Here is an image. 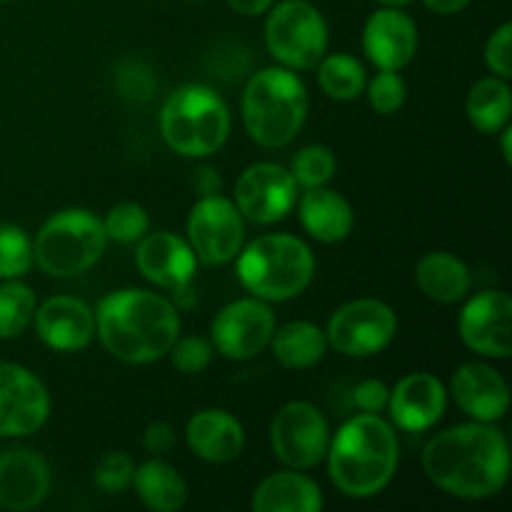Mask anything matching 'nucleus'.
Instances as JSON below:
<instances>
[{
	"label": "nucleus",
	"instance_id": "obj_1",
	"mask_svg": "<svg viewBox=\"0 0 512 512\" xmlns=\"http://www.w3.org/2000/svg\"><path fill=\"white\" fill-rule=\"evenodd\" d=\"M423 470L430 483L458 500H490L508 485L510 445L495 423L453 425L425 443Z\"/></svg>",
	"mask_w": 512,
	"mask_h": 512
},
{
	"label": "nucleus",
	"instance_id": "obj_2",
	"mask_svg": "<svg viewBox=\"0 0 512 512\" xmlns=\"http://www.w3.org/2000/svg\"><path fill=\"white\" fill-rule=\"evenodd\" d=\"M178 335V305L153 290H113L95 308V338L115 360L128 365L165 358Z\"/></svg>",
	"mask_w": 512,
	"mask_h": 512
},
{
	"label": "nucleus",
	"instance_id": "obj_3",
	"mask_svg": "<svg viewBox=\"0 0 512 512\" xmlns=\"http://www.w3.org/2000/svg\"><path fill=\"white\" fill-rule=\"evenodd\" d=\"M328 475L345 498H375L393 483L400 463L395 425L383 415L358 413L345 420L328 445Z\"/></svg>",
	"mask_w": 512,
	"mask_h": 512
},
{
	"label": "nucleus",
	"instance_id": "obj_4",
	"mask_svg": "<svg viewBox=\"0 0 512 512\" xmlns=\"http://www.w3.org/2000/svg\"><path fill=\"white\" fill-rule=\"evenodd\" d=\"M308 108V88L298 73L283 65L258 70L240 98L245 130L263 148L293 143L308 120Z\"/></svg>",
	"mask_w": 512,
	"mask_h": 512
},
{
	"label": "nucleus",
	"instance_id": "obj_5",
	"mask_svg": "<svg viewBox=\"0 0 512 512\" xmlns=\"http://www.w3.org/2000/svg\"><path fill=\"white\" fill-rule=\"evenodd\" d=\"M235 273L253 298L285 303L303 295L313 283L315 255L310 245L295 235H260L240 248Z\"/></svg>",
	"mask_w": 512,
	"mask_h": 512
},
{
	"label": "nucleus",
	"instance_id": "obj_6",
	"mask_svg": "<svg viewBox=\"0 0 512 512\" xmlns=\"http://www.w3.org/2000/svg\"><path fill=\"white\" fill-rule=\"evenodd\" d=\"M160 135L183 158H210L228 143V103L208 85H180L160 108Z\"/></svg>",
	"mask_w": 512,
	"mask_h": 512
},
{
	"label": "nucleus",
	"instance_id": "obj_7",
	"mask_svg": "<svg viewBox=\"0 0 512 512\" xmlns=\"http://www.w3.org/2000/svg\"><path fill=\"white\" fill-rule=\"evenodd\" d=\"M108 248L103 218L85 208L50 215L33 240V260L45 275L58 280L78 278L103 258Z\"/></svg>",
	"mask_w": 512,
	"mask_h": 512
},
{
	"label": "nucleus",
	"instance_id": "obj_8",
	"mask_svg": "<svg viewBox=\"0 0 512 512\" xmlns=\"http://www.w3.org/2000/svg\"><path fill=\"white\" fill-rule=\"evenodd\" d=\"M263 38L283 68L313 70L328 53V20L308 0H283L268 10Z\"/></svg>",
	"mask_w": 512,
	"mask_h": 512
},
{
	"label": "nucleus",
	"instance_id": "obj_9",
	"mask_svg": "<svg viewBox=\"0 0 512 512\" xmlns=\"http://www.w3.org/2000/svg\"><path fill=\"white\" fill-rule=\"evenodd\" d=\"M398 335V315L378 298H358L340 305L328 320V348L345 358H370L388 348Z\"/></svg>",
	"mask_w": 512,
	"mask_h": 512
},
{
	"label": "nucleus",
	"instance_id": "obj_10",
	"mask_svg": "<svg viewBox=\"0 0 512 512\" xmlns=\"http://www.w3.org/2000/svg\"><path fill=\"white\" fill-rule=\"evenodd\" d=\"M328 418L305 400L285 403L270 423V448L275 458L293 470H310L328 455Z\"/></svg>",
	"mask_w": 512,
	"mask_h": 512
},
{
	"label": "nucleus",
	"instance_id": "obj_11",
	"mask_svg": "<svg viewBox=\"0 0 512 512\" xmlns=\"http://www.w3.org/2000/svg\"><path fill=\"white\" fill-rule=\"evenodd\" d=\"M185 233L198 263L228 265L245 245V218L233 200L205 195L190 210Z\"/></svg>",
	"mask_w": 512,
	"mask_h": 512
},
{
	"label": "nucleus",
	"instance_id": "obj_12",
	"mask_svg": "<svg viewBox=\"0 0 512 512\" xmlns=\"http://www.w3.org/2000/svg\"><path fill=\"white\" fill-rule=\"evenodd\" d=\"M278 320L270 303L260 298H240L220 308L210 323V343L228 360H253L270 345Z\"/></svg>",
	"mask_w": 512,
	"mask_h": 512
},
{
	"label": "nucleus",
	"instance_id": "obj_13",
	"mask_svg": "<svg viewBox=\"0 0 512 512\" xmlns=\"http://www.w3.org/2000/svg\"><path fill=\"white\" fill-rule=\"evenodd\" d=\"M300 188L288 168L278 163H253L235 180L233 203L248 223L273 225L288 218Z\"/></svg>",
	"mask_w": 512,
	"mask_h": 512
},
{
	"label": "nucleus",
	"instance_id": "obj_14",
	"mask_svg": "<svg viewBox=\"0 0 512 512\" xmlns=\"http://www.w3.org/2000/svg\"><path fill=\"white\" fill-rule=\"evenodd\" d=\"M458 333L465 348L480 358L508 360L512 355V300L505 290H483L463 305Z\"/></svg>",
	"mask_w": 512,
	"mask_h": 512
},
{
	"label": "nucleus",
	"instance_id": "obj_15",
	"mask_svg": "<svg viewBox=\"0 0 512 512\" xmlns=\"http://www.w3.org/2000/svg\"><path fill=\"white\" fill-rule=\"evenodd\" d=\"M50 418L43 380L18 363H0V438H28Z\"/></svg>",
	"mask_w": 512,
	"mask_h": 512
},
{
	"label": "nucleus",
	"instance_id": "obj_16",
	"mask_svg": "<svg viewBox=\"0 0 512 512\" xmlns=\"http://www.w3.org/2000/svg\"><path fill=\"white\" fill-rule=\"evenodd\" d=\"M448 395L470 420L480 423H498L510 410L508 380L483 360L460 365L450 378Z\"/></svg>",
	"mask_w": 512,
	"mask_h": 512
},
{
	"label": "nucleus",
	"instance_id": "obj_17",
	"mask_svg": "<svg viewBox=\"0 0 512 512\" xmlns=\"http://www.w3.org/2000/svg\"><path fill=\"white\" fill-rule=\"evenodd\" d=\"M363 53L378 70H403L418 53V25L405 8H380L363 25Z\"/></svg>",
	"mask_w": 512,
	"mask_h": 512
},
{
	"label": "nucleus",
	"instance_id": "obj_18",
	"mask_svg": "<svg viewBox=\"0 0 512 512\" xmlns=\"http://www.w3.org/2000/svg\"><path fill=\"white\" fill-rule=\"evenodd\" d=\"M448 398V388L433 373H410L390 390V420L405 433H425L440 423Z\"/></svg>",
	"mask_w": 512,
	"mask_h": 512
},
{
	"label": "nucleus",
	"instance_id": "obj_19",
	"mask_svg": "<svg viewBox=\"0 0 512 512\" xmlns=\"http://www.w3.org/2000/svg\"><path fill=\"white\" fill-rule=\"evenodd\" d=\"M35 333L58 353L85 350L95 338V310L73 295H53L35 310Z\"/></svg>",
	"mask_w": 512,
	"mask_h": 512
},
{
	"label": "nucleus",
	"instance_id": "obj_20",
	"mask_svg": "<svg viewBox=\"0 0 512 512\" xmlns=\"http://www.w3.org/2000/svg\"><path fill=\"white\" fill-rule=\"evenodd\" d=\"M135 265L140 275L155 288L178 290L193 283L198 273V258L185 238L175 233H148L138 240Z\"/></svg>",
	"mask_w": 512,
	"mask_h": 512
},
{
	"label": "nucleus",
	"instance_id": "obj_21",
	"mask_svg": "<svg viewBox=\"0 0 512 512\" xmlns=\"http://www.w3.org/2000/svg\"><path fill=\"white\" fill-rule=\"evenodd\" d=\"M48 463L30 448H8L0 453V508L28 512L38 508L50 493Z\"/></svg>",
	"mask_w": 512,
	"mask_h": 512
},
{
	"label": "nucleus",
	"instance_id": "obj_22",
	"mask_svg": "<svg viewBox=\"0 0 512 512\" xmlns=\"http://www.w3.org/2000/svg\"><path fill=\"white\" fill-rule=\"evenodd\" d=\"M185 443L195 458L213 465H228L243 453L245 430L228 410L205 408L185 425Z\"/></svg>",
	"mask_w": 512,
	"mask_h": 512
},
{
	"label": "nucleus",
	"instance_id": "obj_23",
	"mask_svg": "<svg viewBox=\"0 0 512 512\" xmlns=\"http://www.w3.org/2000/svg\"><path fill=\"white\" fill-rule=\"evenodd\" d=\"M295 208H298V218L305 233L318 243H340L355 228V210L350 200L330 190L328 185L303 190V195H298Z\"/></svg>",
	"mask_w": 512,
	"mask_h": 512
},
{
	"label": "nucleus",
	"instance_id": "obj_24",
	"mask_svg": "<svg viewBox=\"0 0 512 512\" xmlns=\"http://www.w3.org/2000/svg\"><path fill=\"white\" fill-rule=\"evenodd\" d=\"M325 508L320 485L303 470L268 475L253 493L255 512H320Z\"/></svg>",
	"mask_w": 512,
	"mask_h": 512
},
{
	"label": "nucleus",
	"instance_id": "obj_25",
	"mask_svg": "<svg viewBox=\"0 0 512 512\" xmlns=\"http://www.w3.org/2000/svg\"><path fill=\"white\" fill-rule=\"evenodd\" d=\"M415 283L425 298L440 305H453L468 298L473 275L458 255L448 253V250H433L420 258L418 268H415Z\"/></svg>",
	"mask_w": 512,
	"mask_h": 512
},
{
	"label": "nucleus",
	"instance_id": "obj_26",
	"mask_svg": "<svg viewBox=\"0 0 512 512\" xmlns=\"http://www.w3.org/2000/svg\"><path fill=\"white\" fill-rule=\"evenodd\" d=\"M133 488L140 503L155 512H175L188 503V483L163 458H153L135 468Z\"/></svg>",
	"mask_w": 512,
	"mask_h": 512
},
{
	"label": "nucleus",
	"instance_id": "obj_27",
	"mask_svg": "<svg viewBox=\"0 0 512 512\" xmlns=\"http://www.w3.org/2000/svg\"><path fill=\"white\" fill-rule=\"evenodd\" d=\"M465 115L470 125L483 135H498L512 118L510 80L488 75L470 85L465 98Z\"/></svg>",
	"mask_w": 512,
	"mask_h": 512
},
{
	"label": "nucleus",
	"instance_id": "obj_28",
	"mask_svg": "<svg viewBox=\"0 0 512 512\" xmlns=\"http://www.w3.org/2000/svg\"><path fill=\"white\" fill-rule=\"evenodd\" d=\"M270 345H273L275 360L288 370L313 368L328 353L325 330L308 320H293V323H285L283 328H275Z\"/></svg>",
	"mask_w": 512,
	"mask_h": 512
},
{
	"label": "nucleus",
	"instance_id": "obj_29",
	"mask_svg": "<svg viewBox=\"0 0 512 512\" xmlns=\"http://www.w3.org/2000/svg\"><path fill=\"white\" fill-rule=\"evenodd\" d=\"M318 85L328 98L348 103V100L360 98L368 85V73L363 63L348 53H325L318 65Z\"/></svg>",
	"mask_w": 512,
	"mask_h": 512
},
{
	"label": "nucleus",
	"instance_id": "obj_30",
	"mask_svg": "<svg viewBox=\"0 0 512 512\" xmlns=\"http://www.w3.org/2000/svg\"><path fill=\"white\" fill-rule=\"evenodd\" d=\"M38 298L30 285L20 280L0 283V338L13 340L33 325Z\"/></svg>",
	"mask_w": 512,
	"mask_h": 512
},
{
	"label": "nucleus",
	"instance_id": "obj_31",
	"mask_svg": "<svg viewBox=\"0 0 512 512\" xmlns=\"http://www.w3.org/2000/svg\"><path fill=\"white\" fill-rule=\"evenodd\" d=\"M288 170L298 188H320L335 178L338 160H335L333 150L325 148V145H305L293 155V163Z\"/></svg>",
	"mask_w": 512,
	"mask_h": 512
},
{
	"label": "nucleus",
	"instance_id": "obj_32",
	"mask_svg": "<svg viewBox=\"0 0 512 512\" xmlns=\"http://www.w3.org/2000/svg\"><path fill=\"white\" fill-rule=\"evenodd\" d=\"M33 240L23 228L0 223V280H20L33 268Z\"/></svg>",
	"mask_w": 512,
	"mask_h": 512
},
{
	"label": "nucleus",
	"instance_id": "obj_33",
	"mask_svg": "<svg viewBox=\"0 0 512 512\" xmlns=\"http://www.w3.org/2000/svg\"><path fill=\"white\" fill-rule=\"evenodd\" d=\"M103 228L108 240H113V243L133 245L148 235V210L138 203H118L115 208H110L108 215L103 218Z\"/></svg>",
	"mask_w": 512,
	"mask_h": 512
},
{
	"label": "nucleus",
	"instance_id": "obj_34",
	"mask_svg": "<svg viewBox=\"0 0 512 512\" xmlns=\"http://www.w3.org/2000/svg\"><path fill=\"white\" fill-rule=\"evenodd\" d=\"M368 93V103L378 115H393L398 113L408 98V85L400 78V70H378L373 80L365 85Z\"/></svg>",
	"mask_w": 512,
	"mask_h": 512
},
{
	"label": "nucleus",
	"instance_id": "obj_35",
	"mask_svg": "<svg viewBox=\"0 0 512 512\" xmlns=\"http://www.w3.org/2000/svg\"><path fill=\"white\" fill-rule=\"evenodd\" d=\"M213 343L208 338H200V335H185L173 343L170 348V360H173V368L183 375H198L203 370H208V365L213 363Z\"/></svg>",
	"mask_w": 512,
	"mask_h": 512
},
{
	"label": "nucleus",
	"instance_id": "obj_36",
	"mask_svg": "<svg viewBox=\"0 0 512 512\" xmlns=\"http://www.w3.org/2000/svg\"><path fill=\"white\" fill-rule=\"evenodd\" d=\"M135 463L123 450L105 453L95 465V485L105 493H125L133 485Z\"/></svg>",
	"mask_w": 512,
	"mask_h": 512
},
{
	"label": "nucleus",
	"instance_id": "obj_37",
	"mask_svg": "<svg viewBox=\"0 0 512 512\" xmlns=\"http://www.w3.org/2000/svg\"><path fill=\"white\" fill-rule=\"evenodd\" d=\"M155 88H158L155 75L138 60H128L118 68V90L123 98L133 100V103H145L153 98Z\"/></svg>",
	"mask_w": 512,
	"mask_h": 512
},
{
	"label": "nucleus",
	"instance_id": "obj_38",
	"mask_svg": "<svg viewBox=\"0 0 512 512\" xmlns=\"http://www.w3.org/2000/svg\"><path fill=\"white\" fill-rule=\"evenodd\" d=\"M512 25L503 23L493 35L488 38L483 50L485 65L493 70V75L498 78L510 80L512 78Z\"/></svg>",
	"mask_w": 512,
	"mask_h": 512
},
{
	"label": "nucleus",
	"instance_id": "obj_39",
	"mask_svg": "<svg viewBox=\"0 0 512 512\" xmlns=\"http://www.w3.org/2000/svg\"><path fill=\"white\" fill-rule=\"evenodd\" d=\"M388 400H390V388L378 378L360 380L353 390V403L360 413L380 415L383 410H388Z\"/></svg>",
	"mask_w": 512,
	"mask_h": 512
},
{
	"label": "nucleus",
	"instance_id": "obj_40",
	"mask_svg": "<svg viewBox=\"0 0 512 512\" xmlns=\"http://www.w3.org/2000/svg\"><path fill=\"white\" fill-rule=\"evenodd\" d=\"M175 428L170 423H165V420H155V423H150L148 428H145L143 433V448L148 450L153 458H163V455H168L170 450L175 448Z\"/></svg>",
	"mask_w": 512,
	"mask_h": 512
},
{
	"label": "nucleus",
	"instance_id": "obj_41",
	"mask_svg": "<svg viewBox=\"0 0 512 512\" xmlns=\"http://www.w3.org/2000/svg\"><path fill=\"white\" fill-rule=\"evenodd\" d=\"M193 188L198 190L200 198H205V195H218L220 188H223V180H220V173L213 165H200L193 175Z\"/></svg>",
	"mask_w": 512,
	"mask_h": 512
},
{
	"label": "nucleus",
	"instance_id": "obj_42",
	"mask_svg": "<svg viewBox=\"0 0 512 512\" xmlns=\"http://www.w3.org/2000/svg\"><path fill=\"white\" fill-rule=\"evenodd\" d=\"M230 8L238 15H245V18H258V15H265L270 8H273L275 0H225Z\"/></svg>",
	"mask_w": 512,
	"mask_h": 512
},
{
	"label": "nucleus",
	"instance_id": "obj_43",
	"mask_svg": "<svg viewBox=\"0 0 512 512\" xmlns=\"http://www.w3.org/2000/svg\"><path fill=\"white\" fill-rule=\"evenodd\" d=\"M425 8L433 10L435 15H455L463 13L473 0H423Z\"/></svg>",
	"mask_w": 512,
	"mask_h": 512
},
{
	"label": "nucleus",
	"instance_id": "obj_44",
	"mask_svg": "<svg viewBox=\"0 0 512 512\" xmlns=\"http://www.w3.org/2000/svg\"><path fill=\"white\" fill-rule=\"evenodd\" d=\"M500 153H503V160L505 163H512V148H510V143H512V125H505L503 130H500Z\"/></svg>",
	"mask_w": 512,
	"mask_h": 512
},
{
	"label": "nucleus",
	"instance_id": "obj_45",
	"mask_svg": "<svg viewBox=\"0 0 512 512\" xmlns=\"http://www.w3.org/2000/svg\"><path fill=\"white\" fill-rule=\"evenodd\" d=\"M380 5H385V8H408L413 0H378Z\"/></svg>",
	"mask_w": 512,
	"mask_h": 512
},
{
	"label": "nucleus",
	"instance_id": "obj_46",
	"mask_svg": "<svg viewBox=\"0 0 512 512\" xmlns=\"http://www.w3.org/2000/svg\"><path fill=\"white\" fill-rule=\"evenodd\" d=\"M193 3H205V0H193Z\"/></svg>",
	"mask_w": 512,
	"mask_h": 512
},
{
	"label": "nucleus",
	"instance_id": "obj_47",
	"mask_svg": "<svg viewBox=\"0 0 512 512\" xmlns=\"http://www.w3.org/2000/svg\"><path fill=\"white\" fill-rule=\"evenodd\" d=\"M0 3H3V0H0Z\"/></svg>",
	"mask_w": 512,
	"mask_h": 512
}]
</instances>
